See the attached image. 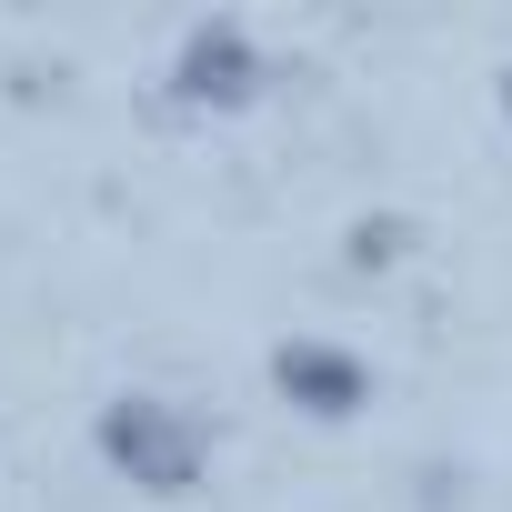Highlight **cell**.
Segmentation results:
<instances>
[{
	"instance_id": "cell-1",
	"label": "cell",
	"mask_w": 512,
	"mask_h": 512,
	"mask_svg": "<svg viewBox=\"0 0 512 512\" xmlns=\"http://www.w3.org/2000/svg\"><path fill=\"white\" fill-rule=\"evenodd\" d=\"M101 452H111L141 492H191V482H201V422L171 412L161 392H121V402L101 412Z\"/></svg>"
},
{
	"instance_id": "cell-2",
	"label": "cell",
	"mask_w": 512,
	"mask_h": 512,
	"mask_svg": "<svg viewBox=\"0 0 512 512\" xmlns=\"http://www.w3.org/2000/svg\"><path fill=\"white\" fill-rule=\"evenodd\" d=\"M272 382H282L312 422H342V412L372 402V372H362L352 352H332V342H282V352H272Z\"/></svg>"
},
{
	"instance_id": "cell-3",
	"label": "cell",
	"mask_w": 512,
	"mask_h": 512,
	"mask_svg": "<svg viewBox=\"0 0 512 512\" xmlns=\"http://www.w3.org/2000/svg\"><path fill=\"white\" fill-rule=\"evenodd\" d=\"M181 91H191V101H241V91H251V41H241L231 21L191 31V41H181Z\"/></svg>"
},
{
	"instance_id": "cell-4",
	"label": "cell",
	"mask_w": 512,
	"mask_h": 512,
	"mask_svg": "<svg viewBox=\"0 0 512 512\" xmlns=\"http://www.w3.org/2000/svg\"><path fill=\"white\" fill-rule=\"evenodd\" d=\"M502 101H512V91H502Z\"/></svg>"
}]
</instances>
